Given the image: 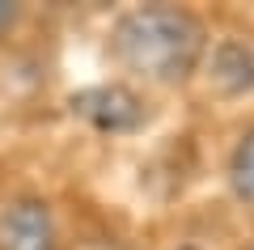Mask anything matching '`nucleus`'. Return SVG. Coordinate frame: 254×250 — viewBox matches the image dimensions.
<instances>
[{"mask_svg":"<svg viewBox=\"0 0 254 250\" xmlns=\"http://www.w3.org/2000/svg\"><path fill=\"white\" fill-rule=\"evenodd\" d=\"M208 55V26L178 4H140L110 26V60L148 85H187Z\"/></svg>","mask_w":254,"mask_h":250,"instance_id":"f257e3e1","label":"nucleus"},{"mask_svg":"<svg viewBox=\"0 0 254 250\" xmlns=\"http://www.w3.org/2000/svg\"><path fill=\"white\" fill-rule=\"evenodd\" d=\"M72 115L102 136H127L148 119V102L127 85H89L72 93Z\"/></svg>","mask_w":254,"mask_h":250,"instance_id":"f03ea898","label":"nucleus"},{"mask_svg":"<svg viewBox=\"0 0 254 250\" xmlns=\"http://www.w3.org/2000/svg\"><path fill=\"white\" fill-rule=\"evenodd\" d=\"M0 250H60L51 204L38 195H17L0 212Z\"/></svg>","mask_w":254,"mask_h":250,"instance_id":"7ed1b4c3","label":"nucleus"},{"mask_svg":"<svg viewBox=\"0 0 254 250\" xmlns=\"http://www.w3.org/2000/svg\"><path fill=\"white\" fill-rule=\"evenodd\" d=\"M203 64H208V85L220 98H246V93H254V43L229 34V38L208 47Z\"/></svg>","mask_w":254,"mask_h":250,"instance_id":"20e7f679","label":"nucleus"},{"mask_svg":"<svg viewBox=\"0 0 254 250\" xmlns=\"http://www.w3.org/2000/svg\"><path fill=\"white\" fill-rule=\"evenodd\" d=\"M225 178H229L233 199L246 208V212H254V127H246V132L233 140L229 161H225Z\"/></svg>","mask_w":254,"mask_h":250,"instance_id":"39448f33","label":"nucleus"},{"mask_svg":"<svg viewBox=\"0 0 254 250\" xmlns=\"http://www.w3.org/2000/svg\"><path fill=\"white\" fill-rule=\"evenodd\" d=\"M17 17H21V9H17V4H9V0H0V38H9V34H13Z\"/></svg>","mask_w":254,"mask_h":250,"instance_id":"423d86ee","label":"nucleus"},{"mask_svg":"<svg viewBox=\"0 0 254 250\" xmlns=\"http://www.w3.org/2000/svg\"><path fill=\"white\" fill-rule=\"evenodd\" d=\"M182 250H195V246H182Z\"/></svg>","mask_w":254,"mask_h":250,"instance_id":"0eeeda50","label":"nucleus"},{"mask_svg":"<svg viewBox=\"0 0 254 250\" xmlns=\"http://www.w3.org/2000/svg\"><path fill=\"white\" fill-rule=\"evenodd\" d=\"M246 250H254V246H246Z\"/></svg>","mask_w":254,"mask_h":250,"instance_id":"6e6552de","label":"nucleus"}]
</instances>
